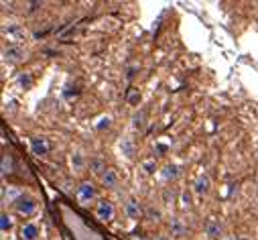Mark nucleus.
Listing matches in <instances>:
<instances>
[{"mask_svg": "<svg viewBox=\"0 0 258 240\" xmlns=\"http://www.w3.org/2000/svg\"><path fill=\"white\" fill-rule=\"evenodd\" d=\"M3 35L9 37L11 41H15L17 45H21V41H27L29 39V31L23 25H19V23H7V25H3Z\"/></svg>", "mask_w": 258, "mask_h": 240, "instance_id": "1", "label": "nucleus"}, {"mask_svg": "<svg viewBox=\"0 0 258 240\" xmlns=\"http://www.w3.org/2000/svg\"><path fill=\"white\" fill-rule=\"evenodd\" d=\"M76 198H78V202H80L82 206H90V204L96 202L98 192H96L94 184H90V182H82V184L78 186V190H76Z\"/></svg>", "mask_w": 258, "mask_h": 240, "instance_id": "2", "label": "nucleus"}, {"mask_svg": "<svg viewBox=\"0 0 258 240\" xmlns=\"http://www.w3.org/2000/svg\"><path fill=\"white\" fill-rule=\"evenodd\" d=\"M25 59V49L23 45H17V43H11V45H5L3 47V62L5 64H19Z\"/></svg>", "mask_w": 258, "mask_h": 240, "instance_id": "3", "label": "nucleus"}, {"mask_svg": "<svg viewBox=\"0 0 258 240\" xmlns=\"http://www.w3.org/2000/svg\"><path fill=\"white\" fill-rule=\"evenodd\" d=\"M114 216H116V210H114V204L112 202H108V200H100L98 204H96V218L100 220V222H112L114 220Z\"/></svg>", "mask_w": 258, "mask_h": 240, "instance_id": "4", "label": "nucleus"}, {"mask_svg": "<svg viewBox=\"0 0 258 240\" xmlns=\"http://www.w3.org/2000/svg\"><path fill=\"white\" fill-rule=\"evenodd\" d=\"M210 192H212V177H210L208 173H200V175L196 177V182H193V194L200 196V198H204V196H208Z\"/></svg>", "mask_w": 258, "mask_h": 240, "instance_id": "5", "label": "nucleus"}, {"mask_svg": "<svg viewBox=\"0 0 258 240\" xmlns=\"http://www.w3.org/2000/svg\"><path fill=\"white\" fill-rule=\"evenodd\" d=\"M118 151H120V155L124 157V159H135V155H137V143H135V139L133 137H128V135H124L120 141H118Z\"/></svg>", "mask_w": 258, "mask_h": 240, "instance_id": "6", "label": "nucleus"}, {"mask_svg": "<svg viewBox=\"0 0 258 240\" xmlns=\"http://www.w3.org/2000/svg\"><path fill=\"white\" fill-rule=\"evenodd\" d=\"M25 196H27V192L21 186H5L3 188V202L5 204H15L17 206V202Z\"/></svg>", "mask_w": 258, "mask_h": 240, "instance_id": "7", "label": "nucleus"}, {"mask_svg": "<svg viewBox=\"0 0 258 240\" xmlns=\"http://www.w3.org/2000/svg\"><path fill=\"white\" fill-rule=\"evenodd\" d=\"M17 212L21 214V216H33L35 212H37V208H39V204H37V200L35 198H31V196H25V198H21L19 202H17Z\"/></svg>", "mask_w": 258, "mask_h": 240, "instance_id": "8", "label": "nucleus"}, {"mask_svg": "<svg viewBox=\"0 0 258 240\" xmlns=\"http://www.w3.org/2000/svg\"><path fill=\"white\" fill-rule=\"evenodd\" d=\"M124 214H126V218H131V220H139V218L145 216V210L135 198H128L124 202Z\"/></svg>", "mask_w": 258, "mask_h": 240, "instance_id": "9", "label": "nucleus"}, {"mask_svg": "<svg viewBox=\"0 0 258 240\" xmlns=\"http://www.w3.org/2000/svg\"><path fill=\"white\" fill-rule=\"evenodd\" d=\"M179 177H181V167L177 163H167V165L161 167V179L163 182L171 184V182H177Z\"/></svg>", "mask_w": 258, "mask_h": 240, "instance_id": "10", "label": "nucleus"}, {"mask_svg": "<svg viewBox=\"0 0 258 240\" xmlns=\"http://www.w3.org/2000/svg\"><path fill=\"white\" fill-rule=\"evenodd\" d=\"M70 167H72V171L78 175V173H82L86 167H88V159H86V155L82 153V151H74L72 155H70Z\"/></svg>", "mask_w": 258, "mask_h": 240, "instance_id": "11", "label": "nucleus"}, {"mask_svg": "<svg viewBox=\"0 0 258 240\" xmlns=\"http://www.w3.org/2000/svg\"><path fill=\"white\" fill-rule=\"evenodd\" d=\"M31 151H33V155L43 157V155H47V153L51 151V145H49L47 139H43V137H35V139H31Z\"/></svg>", "mask_w": 258, "mask_h": 240, "instance_id": "12", "label": "nucleus"}, {"mask_svg": "<svg viewBox=\"0 0 258 240\" xmlns=\"http://www.w3.org/2000/svg\"><path fill=\"white\" fill-rule=\"evenodd\" d=\"M206 236L212 240H220V236H224V224L220 220H210L206 224Z\"/></svg>", "mask_w": 258, "mask_h": 240, "instance_id": "13", "label": "nucleus"}, {"mask_svg": "<svg viewBox=\"0 0 258 240\" xmlns=\"http://www.w3.org/2000/svg\"><path fill=\"white\" fill-rule=\"evenodd\" d=\"M169 234H171V238H185L187 226L179 218H171L169 220Z\"/></svg>", "mask_w": 258, "mask_h": 240, "instance_id": "14", "label": "nucleus"}, {"mask_svg": "<svg viewBox=\"0 0 258 240\" xmlns=\"http://www.w3.org/2000/svg\"><path fill=\"white\" fill-rule=\"evenodd\" d=\"M100 184L106 188V190H114V188H118V173L114 171V169H106V173L100 177Z\"/></svg>", "mask_w": 258, "mask_h": 240, "instance_id": "15", "label": "nucleus"}, {"mask_svg": "<svg viewBox=\"0 0 258 240\" xmlns=\"http://www.w3.org/2000/svg\"><path fill=\"white\" fill-rule=\"evenodd\" d=\"M131 127L135 129V131H143L145 127H147V112L141 108V110H137L135 114H133V118H131Z\"/></svg>", "mask_w": 258, "mask_h": 240, "instance_id": "16", "label": "nucleus"}, {"mask_svg": "<svg viewBox=\"0 0 258 240\" xmlns=\"http://www.w3.org/2000/svg\"><path fill=\"white\" fill-rule=\"evenodd\" d=\"M21 238H23V240H37V238H39V226L33 224V222H27V224L21 228Z\"/></svg>", "mask_w": 258, "mask_h": 240, "instance_id": "17", "label": "nucleus"}, {"mask_svg": "<svg viewBox=\"0 0 258 240\" xmlns=\"http://www.w3.org/2000/svg\"><path fill=\"white\" fill-rule=\"evenodd\" d=\"M0 173H3V177H9L15 173V159L13 155H3V161H0Z\"/></svg>", "mask_w": 258, "mask_h": 240, "instance_id": "18", "label": "nucleus"}, {"mask_svg": "<svg viewBox=\"0 0 258 240\" xmlns=\"http://www.w3.org/2000/svg\"><path fill=\"white\" fill-rule=\"evenodd\" d=\"M106 161L102 159V157H94L92 161H90V171H92V175H96V177H102L104 173H106Z\"/></svg>", "mask_w": 258, "mask_h": 240, "instance_id": "19", "label": "nucleus"}, {"mask_svg": "<svg viewBox=\"0 0 258 240\" xmlns=\"http://www.w3.org/2000/svg\"><path fill=\"white\" fill-rule=\"evenodd\" d=\"M17 86L25 92V90H31L33 88V76L29 74V72H21L19 76H17Z\"/></svg>", "mask_w": 258, "mask_h": 240, "instance_id": "20", "label": "nucleus"}, {"mask_svg": "<svg viewBox=\"0 0 258 240\" xmlns=\"http://www.w3.org/2000/svg\"><path fill=\"white\" fill-rule=\"evenodd\" d=\"M13 226H15V222H13V216H9L7 212H3V214H0V230H3V232L7 234V232H11V230H13Z\"/></svg>", "mask_w": 258, "mask_h": 240, "instance_id": "21", "label": "nucleus"}, {"mask_svg": "<svg viewBox=\"0 0 258 240\" xmlns=\"http://www.w3.org/2000/svg\"><path fill=\"white\" fill-rule=\"evenodd\" d=\"M141 92L137 90V88H131V90H128V94H126V102L128 104H131V106H139L141 104Z\"/></svg>", "mask_w": 258, "mask_h": 240, "instance_id": "22", "label": "nucleus"}, {"mask_svg": "<svg viewBox=\"0 0 258 240\" xmlns=\"http://www.w3.org/2000/svg\"><path fill=\"white\" fill-rule=\"evenodd\" d=\"M141 167H143V171H145L147 175H155V171L159 169L155 159H147V161H143V165H141Z\"/></svg>", "mask_w": 258, "mask_h": 240, "instance_id": "23", "label": "nucleus"}, {"mask_svg": "<svg viewBox=\"0 0 258 240\" xmlns=\"http://www.w3.org/2000/svg\"><path fill=\"white\" fill-rule=\"evenodd\" d=\"M145 216H147L149 220L157 222V220H161V218H163V212H161L159 208H153V206H149V208L145 210Z\"/></svg>", "mask_w": 258, "mask_h": 240, "instance_id": "24", "label": "nucleus"}, {"mask_svg": "<svg viewBox=\"0 0 258 240\" xmlns=\"http://www.w3.org/2000/svg\"><path fill=\"white\" fill-rule=\"evenodd\" d=\"M112 127V116H100L98 123H96V131H104Z\"/></svg>", "mask_w": 258, "mask_h": 240, "instance_id": "25", "label": "nucleus"}, {"mask_svg": "<svg viewBox=\"0 0 258 240\" xmlns=\"http://www.w3.org/2000/svg\"><path fill=\"white\" fill-rule=\"evenodd\" d=\"M137 72H139V66H133V68H128V70H126V78H128V80H133V78L137 76Z\"/></svg>", "mask_w": 258, "mask_h": 240, "instance_id": "26", "label": "nucleus"}, {"mask_svg": "<svg viewBox=\"0 0 258 240\" xmlns=\"http://www.w3.org/2000/svg\"><path fill=\"white\" fill-rule=\"evenodd\" d=\"M183 206H185V208H189V206H191V200H189V196H187V194L183 196Z\"/></svg>", "mask_w": 258, "mask_h": 240, "instance_id": "27", "label": "nucleus"}, {"mask_svg": "<svg viewBox=\"0 0 258 240\" xmlns=\"http://www.w3.org/2000/svg\"><path fill=\"white\" fill-rule=\"evenodd\" d=\"M151 240H169V238H167V236H163V234H157V236H153Z\"/></svg>", "mask_w": 258, "mask_h": 240, "instance_id": "28", "label": "nucleus"}, {"mask_svg": "<svg viewBox=\"0 0 258 240\" xmlns=\"http://www.w3.org/2000/svg\"><path fill=\"white\" fill-rule=\"evenodd\" d=\"M157 151H159V153H167V147H165V145H157Z\"/></svg>", "mask_w": 258, "mask_h": 240, "instance_id": "29", "label": "nucleus"}, {"mask_svg": "<svg viewBox=\"0 0 258 240\" xmlns=\"http://www.w3.org/2000/svg\"><path fill=\"white\" fill-rule=\"evenodd\" d=\"M222 240H240V238H238V236H224Z\"/></svg>", "mask_w": 258, "mask_h": 240, "instance_id": "30", "label": "nucleus"}, {"mask_svg": "<svg viewBox=\"0 0 258 240\" xmlns=\"http://www.w3.org/2000/svg\"><path fill=\"white\" fill-rule=\"evenodd\" d=\"M240 240H248V238H240Z\"/></svg>", "mask_w": 258, "mask_h": 240, "instance_id": "31", "label": "nucleus"}]
</instances>
